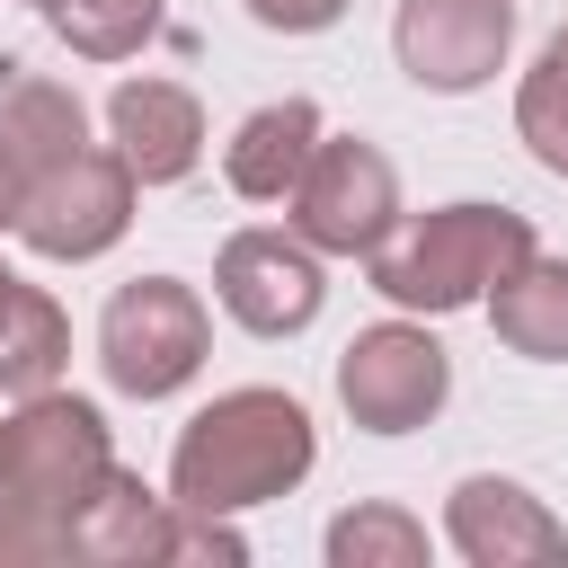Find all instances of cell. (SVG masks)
<instances>
[{"mask_svg": "<svg viewBox=\"0 0 568 568\" xmlns=\"http://www.w3.org/2000/svg\"><path fill=\"white\" fill-rule=\"evenodd\" d=\"M18 186H27V178H18V160L0 151V231H18Z\"/></svg>", "mask_w": 568, "mask_h": 568, "instance_id": "cell-21", "label": "cell"}, {"mask_svg": "<svg viewBox=\"0 0 568 568\" xmlns=\"http://www.w3.org/2000/svg\"><path fill=\"white\" fill-rule=\"evenodd\" d=\"M311 142H320V106H311V98H275V106L240 115V133L222 142V178H231V195H248V204H284L293 178H302V160H311Z\"/></svg>", "mask_w": 568, "mask_h": 568, "instance_id": "cell-14", "label": "cell"}, {"mask_svg": "<svg viewBox=\"0 0 568 568\" xmlns=\"http://www.w3.org/2000/svg\"><path fill=\"white\" fill-rule=\"evenodd\" d=\"M248 18H257L266 36H320V27L346 18V0H248Z\"/></svg>", "mask_w": 568, "mask_h": 568, "instance_id": "cell-20", "label": "cell"}, {"mask_svg": "<svg viewBox=\"0 0 568 568\" xmlns=\"http://www.w3.org/2000/svg\"><path fill=\"white\" fill-rule=\"evenodd\" d=\"M444 541L470 559V568H541V559H568V524L524 488V479H497V470H470L444 506Z\"/></svg>", "mask_w": 568, "mask_h": 568, "instance_id": "cell-10", "label": "cell"}, {"mask_svg": "<svg viewBox=\"0 0 568 568\" xmlns=\"http://www.w3.org/2000/svg\"><path fill=\"white\" fill-rule=\"evenodd\" d=\"M320 462V435H311V408L293 390H222L204 399L186 426H178V453H169V497L178 506H204V515H240V506H266V497H293Z\"/></svg>", "mask_w": 568, "mask_h": 568, "instance_id": "cell-1", "label": "cell"}, {"mask_svg": "<svg viewBox=\"0 0 568 568\" xmlns=\"http://www.w3.org/2000/svg\"><path fill=\"white\" fill-rule=\"evenodd\" d=\"M0 470H9L18 515L62 541L71 515L89 506V488L115 470V444H106L98 399H80V390H27V399L0 417ZM62 559H71V550H62Z\"/></svg>", "mask_w": 568, "mask_h": 568, "instance_id": "cell-3", "label": "cell"}, {"mask_svg": "<svg viewBox=\"0 0 568 568\" xmlns=\"http://www.w3.org/2000/svg\"><path fill=\"white\" fill-rule=\"evenodd\" d=\"M44 18L80 62H124L160 36V0H44Z\"/></svg>", "mask_w": 568, "mask_h": 568, "instance_id": "cell-17", "label": "cell"}, {"mask_svg": "<svg viewBox=\"0 0 568 568\" xmlns=\"http://www.w3.org/2000/svg\"><path fill=\"white\" fill-rule=\"evenodd\" d=\"M204 346H213V311L195 284L178 275H133L106 293L98 311V364L124 399H169L204 373Z\"/></svg>", "mask_w": 568, "mask_h": 568, "instance_id": "cell-4", "label": "cell"}, {"mask_svg": "<svg viewBox=\"0 0 568 568\" xmlns=\"http://www.w3.org/2000/svg\"><path fill=\"white\" fill-rule=\"evenodd\" d=\"M515 44V0H399L390 18V53L417 89L435 98H470L506 71Z\"/></svg>", "mask_w": 568, "mask_h": 568, "instance_id": "cell-8", "label": "cell"}, {"mask_svg": "<svg viewBox=\"0 0 568 568\" xmlns=\"http://www.w3.org/2000/svg\"><path fill=\"white\" fill-rule=\"evenodd\" d=\"M9 284H18V275H9V266H0V293H9Z\"/></svg>", "mask_w": 568, "mask_h": 568, "instance_id": "cell-23", "label": "cell"}, {"mask_svg": "<svg viewBox=\"0 0 568 568\" xmlns=\"http://www.w3.org/2000/svg\"><path fill=\"white\" fill-rule=\"evenodd\" d=\"M0 151L18 160V178L89 151V106L71 80H44L27 62H0Z\"/></svg>", "mask_w": 568, "mask_h": 568, "instance_id": "cell-13", "label": "cell"}, {"mask_svg": "<svg viewBox=\"0 0 568 568\" xmlns=\"http://www.w3.org/2000/svg\"><path fill=\"white\" fill-rule=\"evenodd\" d=\"M106 142L133 169V186H178L204 160V106L178 80H124L106 98Z\"/></svg>", "mask_w": 568, "mask_h": 568, "instance_id": "cell-11", "label": "cell"}, {"mask_svg": "<svg viewBox=\"0 0 568 568\" xmlns=\"http://www.w3.org/2000/svg\"><path fill=\"white\" fill-rule=\"evenodd\" d=\"M213 302L248 328V337H293L320 320L328 302V275H320V248L302 231H231L222 257H213Z\"/></svg>", "mask_w": 568, "mask_h": 568, "instance_id": "cell-9", "label": "cell"}, {"mask_svg": "<svg viewBox=\"0 0 568 568\" xmlns=\"http://www.w3.org/2000/svg\"><path fill=\"white\" fill-rule=\"evenodd\" d=\"M27 9H44V0H27Z\"/></svg>", "mask_w": 568, "mask_h": 568, "instance_id": "cell-24", "label": "cell"}, {"mask_svg": "<svg viewBox=\"0 0 568 568\" xmlns=\"http://www.w3.org/2000/svg\"><path fill=\"white\" fill-rule=\"evenodd\" d=\"M515 142H524L550 178H568V27L541 44V62H532L524 89H515Z\"/></svg>", "mask_w": 568, "mask_h": 568, "instance_id": "cell-18", "label": "cell"}, {"mask_svg": "<svg viewBox=\"0 0 568 568\" xmlns=\"http://www.w3.org/2000/svg\"><path fill=\"white\" fill-rule=\"evenodd\" d=\"M169 524H178V497L142 488V470H106L89 506L71 515L62 550L89 568H142V559H169Z\"/></svg>", "mask_w": 568, "mask_h": 568, "instance_id": "cell-12", "label": "cell"}, {"mask_svg": "<svg viewBox=\"0 0 568 568\" xmlns=\"http://www.w3.org/2000/svg\"><path fill=\"white\" fill-rule=\"evenodd\" d=\"M62 364H71V320H62V302L18 275V284L0 293V390H9V399L53 390Z\"/></svg>", "mask_w": 568, "mask_h": 568, "instance_id": "cell-16", "label": "cell"}, {"mask_svg": "<svg viewBox=\"0 0 568 568\" xmlns=\"http://www.w3.org/2000/svg\"><path fill=\"white\" fill-rule=\"evenodd\" d=\"M284 204H293V231L320 257H373L399 231V169L355 133H320Z\"/></svg>", "mask_w": 568, "mask_h": 568, "instance_id": "cell-5", "label": "cell"}, {"mask_svg": "<svg viewBox=\"0 0 568 568\" xmlns=\"http://www.w3.org/2000/svg\"><path fill=\"white\" fill-rule=\"evenodd\" d=\"M453 390V364L444 346L417 328V320H382V328H355V346L337 355V408L364 426V435H408L444 408Z\"/></svg>", "mask_w": 568, "mask_h": 568, "instance_id": "cell-7", "label": "cell"}, {"mask_svg": "<svg viewBox=\"0 0 568 568\" xmlns=\"http://www.w3.org/2000/svg\"><path fill=\"white\" fill-rule=\"evenodd\" d=\"M488 328L497 346L532 355V364H568V257H524L497 293H488Z\"/></svg>", "mask_w": 568, "mask_h": 568, "instance_id": "cell-15", "label": "cell"}, {"mask_svg": "<svg viewBox=\"0 0 568 568\" xmlns=\"http://www.w3.org/2000/svg\"><path fill=\"white\" fill-rule=\"evenodd\" d=\"M532 248H541V240H532V222H524L515 204H435V213H417L408 231H390L364 266H373V293H382V302L435 320V311L488 302Z\"/></svg>", "mask_w": 568, "mask_h": 568, "instance_id": "cell-2", "label": "cell"}, {"mask_svg": "<svg viewBox=\"0 0 568 568\" xmlns=\"http://www.w3.org/2000/svg\"><path fill=\"white\" fill-rule=\"evenodd\" d=\"M9 515H18V497H9V470H0V524H9Z\"/></svg>", "mask_w": 568, "mask_h": 568, "instance_id": "cell-22", "label": "cell"}, {"mask_svg": "<svg viewBox=\"0 0 568 568\" xmlns=\"http://www.w3.org/2000/svg\"><path fill=\"white\" fill-rule=\"evenodd\" d=\"M133 231V169L115 151H71L18 186V240L53 266H89Z\"/></svg>", "mask_w": 568, "mask_h": 568, "instance_id": "cell-6", "label": "cell"}, {"mask_svg": "<svg viewBox=\"0 0 568 568\" xmlns=\"http://www.w3.org/2000/svg\"><path fill=\"white\" fill-rule=\"evenodd\" d=\"M320 550L328 568H426V524L408 506H346Z\"/></svg>", "mask_w": 568, "mask_h": 568, "instance_id": "cell-19", "label": "cell"}]
</instances>
